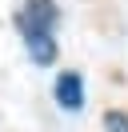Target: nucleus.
Masks as SVG:
<instances>
[{
  "mask_svg": "<svg viewBox=\"0 0 128 132\" xmlns=\"http://www.w3.org/2000/svg\"><path fill=\"white\" fill-rule=\"evenodd\" d=\"M56 100H60V108H68V112H80V108H84V84H80L76 72H60L56 76Z\"/></svg>",
  "mask_w": 128,
  "mask_h": 132,
  "instance_id": "nucleus-2",
  "label": "nucleus"
},
{
  "mask_svg": "<svg viewBox=\"0 0 128 132\" xmlns=\"http://www.w3.org/2000/svg\"><path fill=\"white\" fill-rule=\"evenodd\" d=\"M104 128H108V132H128V116L124 112H108V116H104Z\"/></svg>",
  "mask_w": 128,
  "mask_h": 132,
  "instance_id": "nucleus-4",
  "label": "nucleus"
},
{
  "mask_svg": "<svg viewBox=\"0 0 128 132\" xmlns=\"http://www.w3.org/2000/svg\"><path fill=\"white\" fill-rule=\"evenodd\" d=\"M52 28H56L52 0H28V8L20 12V32H24V36H40V32L52 36Z\"/></svg>",
  "mask_w": 128,
  "mask_h": 132,
  "instance_id": "nucleus-1",
  "label": "nucleus"
},
{
  "mask_svg": "<svg viewBox=\"0 0 128 132\" xmlns=\"http://www.w3.org/2000/svg\"><path fill=\"white\" fill-rule=\"evenodd\" d=\"M24 44H28V56L36 60V64H52L56 60V40L48 32H40V36H24Z\"/></svg>",
  "mask_w": 128,
  "mask_h": 132,
  "instance_id": "nucleus-3",
  "label": "nucleus"
}]
</instances>
